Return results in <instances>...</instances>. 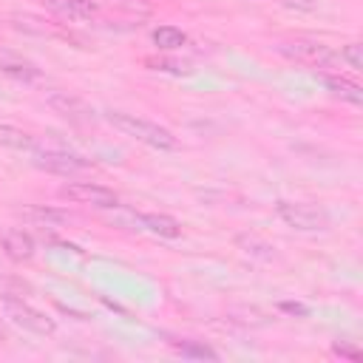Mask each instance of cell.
<instances>
[{"mask_svg": "<svg viewBox=\"0 0 363 363\" xmlns=\"http://www.w3.org/2000/svg\"><path fill=\"white\" fill-rule=\"evenodd\" d=\"M0 244H3V250H6V255L11 261H28L34 255V241L23 230H6L0 235Z\"/></svg>", "mask_w": 363, "mask_h": 363, "instance_id": "30bf717a", "label": "cell"}, {"mask_svg": "<svg viewBox=\"0 0 363 363\" xmlns=\"http://www.w3.org/2000/svg\"><path fill=\"white\" fill-rule=\"evenodd\" d=\"M0 145L3 147H14V150H31L34 147V139L31 133L14 128V125H0Z\"/></svg>", "mask_w": 363, "mask_h": 363, "instance_id": "9a60e30c", "label": "cell"}, {"mask_svg": "<svg viewBox=\"0 0 363 363\" xmlns=\"http://www.w3.org/2000/svg\"><path fill=\"white\" fill-rule=\"evenodd\" d=\"M238 247H241L247 255L261 258V261L275 258V247H272V244H267V241H258V238H252V235H238Z\"/></svg>", "mask_w": 363, "mask_h": 363, "instance_id": "2e32d148", "label": "cell"}, {"mask_svg": "<svg viewBox=\"0 0 363 363\" xmlns=\"http://www.w3.org/2000/svg\"><path fill=\"white\" fill-rule=\"evenodd\" d=\"M142 227L159 238H179L182 235V224L173 218V216H164V213H145L139 216Z\"/></svg>", "mask_w": 363, "mask_h": 363, "instance_id": "4fadbf2b", "label": "cell"}, {"mask_svg": "<svg viewBox=\"0 0 363 363\" xmlns=\"http://www.w3.org/2000/svg\"><path fill=\"white\" fill-rule=\"evenodd\" d=\"M179 352H182L184 357H207V360H216V357H218V354H216L210 346H204V343H182Z\"/></svg>", "mask_w": 363, "mask_h": 363, "instance_id": "d6986e66", "label": "cell"}, {"mask_svg": "<svg viewBox=\"0 0 363 363\" xmlns=\"http://www.w3.org/2000/svg\"><path fill=\"white\" fill-rule=\"evenodd\" d=\"M20 218L34 224V227H62L68 224V216L62 210H54V207H43V204H34V207H23L20 210Z\"/></svg>", "mask_w": 363, "mask_h": 363, "instance_id": "7c38bea8", "label": "cell"}, {"mask_svg": "<svg viewBox=\"0 0 363 363\" xmlns=\"http://www.w3.org/2000/svg\"><path fill=\"white\" fill-rule=\"evenodd\" d=\"M332 352H335L337 357H349V360H360V349H354V346H349V343H335V346H332Z\"/></svg>", "mask_w": 363, "mask_h": 363, "instance_id": "44dd1931", "label": "cell"}, {"mask_svg": "<svg viewBox=\"0 0 363 363\" xmlns=\"http://www.w3.org/2000/svg\"><path fill=\"white\" fill-rule=\"evenodd\" d=\"M284 309H289V312H301V315L306 312V309H303V306H298V303H284Z\"/></svg>", "mask_w": 363, "mask_h": 363, "instance_id": "7402d4cb", "label": "cell"}, {"mask_svg": "<svg viewBox=\"0 0 363 363\" xmlns=\"http://www.w3.org/2000/svg\"><path fill=\"white\" fill-rule=\"evenodd\" d=\"M337 57H340V60H346V62H349V68L363 71V45H360V43H349V45H343Z\"/></svg>", "mask_w": 363, "mask_h": 363, "instance_id": "ac0fdd59", "label": "cell"}, {"mask_svg": "<svg viewBox=\"0 0 363 363\" xmlns=\"http://www.w3.org/2000/svg\"><path fill=\"white\" fill-rule=\"evenodd\" d=\"M320 82H323L335 96H340V99H346V102H352V105H360V102H363V88H360L354 79H349V77H340V74H320Z\"/></svg>", "mask_w": 363, "mask_h": 363, "instance_id": "8fae6325", "label": "cell"}, {"mask_svg": "<svg viewBox=\"0 0 363 363\" xmlns=\"http://www.w3.org/2000/svg\"><path fill=\"white\" fill-rule=\"evenodd\" d=\"M108 122H111L116 130H122L125 136H133L136 142L150 145V147H156V150H173V147L179 145V139H176L167 128H162V125H156V122H150V119H142V116H136V113L108 111Z\"/></svg>", "mask_w": 363, "mask_h": 363, "instance_id": "6da1fadb", "label": "cell"}, {"mask_svg": "<svg viewBox=\"0 0 363 363\" xmlns=\"http://www.w3.org/2000/svg\"><path fill=\"white\" fill-rule=\"evenodd\" d=\"M150 37H153V45L162 48V51H176V48H182L187 43V34L182 28H176V26H159V28H153Z\"/></svg>", "mask_w": 363, "mask_h": 363, "instance_id": "5bb4252c", "label": "cell"}, {"mask_svg": "<svg viewBox=\"0 0 363 363\" xmlns=\"http://www.w3.org/2000/svg\"><path fill=\"white\" fill-rule=\"evenodd\" d=\"M43 6L62 17V20H71V23H82V20H91L96 14V3L94 0H43Z\"/></svg>", "mask_w": 363, "mask_h": 363, "instance_id": "ba28073f", "label": "cell"}, {"mask_svg": "<svg viewBox=\"0 0 363 363\" xmlns=\"http://www.w3.org/2000/svg\"><path fill=\"white\" fill-rule=\"evenodd\" d=\"M111 9H119V11H128V14H136V17H147L153 11V6L147 0H105Z\"/></svg>", "mask_w": 363, "mask_h": 363, "instance_id": "e0dca14e", "label": "cell"}, {"mask_svg": "<svg viewBox=\"0 0 363 363\" xmlns=\"http://www.w3.org/2000/svg\"><path fill=\"white\" fill-rule=\"evenodd\" d=\"M6 315H9L17 326H23V329H28V332H34V335H51V332L57 329V323H54L45 312H40V309H34V306H28V303H23V301H14L11 295H6Z\"/></svg>", "mask_w": 363, "mask_h": 363, "instance_id": "5b68a950", "label": "cell"}, {"mask_svg": "<svg viewBox=\"0 0 363 363\" xmlns=\"http://www.w3.org/2000/svg\"><path fill=\"white\" fill-rule=\"evenodd\" d=\"M284 57L295 60V62H303V65H312V68H329L335 65L340 57L320 40H309V37H295V40H281L275 45Z\"/></svg>", "mask_w": 363, "mask_h": 363, "instance_id": "3957f363", "label": "cell"}, {"mask_svg": "<svg viewBox=\"0 0 363 363\" xmlns=\"http://www.w3.org/2000/svg\"><path fill=\"white\" fill-rule=\"evenodd\" d=\"M34 164L48 170V173H60V176H71L88 167V159L68 153V150H37L34 153Z\"/></svg>", "mask_w": 363, "mask_h": 363, "instance_id": "52a82bcc", "label": "cell"}, {"mask_svg": "<svg viewBox=\"0 0 363 363\" xmlns=\"http://www.w3.org/2000/svg\"><path fill=\"white\" fill-rule=\"evenodd\" d=\"M275 213L286 227L301 230V233H323V230H329L326 210L315 207V204H306V201H278Z\"/></svg>", "mask_w": 363, "mask_h": 363, "instance_id": "7a4b0ae2", "label": "cell"}, {"mask_svg": "<svg viewBox=\"0 0 363 363\" xmlns=\"http://www.w3.org/2000/svg\"><path fill=\"white\" fill-rule=\"evenodd\" d=\"M278 3L292 11H315L318 9V0H278Z\"/></svg>", "mask_w": 363, "mask_h": 363, "instance_id": "ffe728a7", "label": "cell"}, {"mask_svg": "<svg viewBox=\"0 0 363 363\" xmlns=\"http://www.w3.org/2000/svg\"><path fill=\"white\" fill-rule=\"evenodd\" d=\"M45 105H48L54 113H60V116H65L68 122H74V125H88V122H94V111H91L79 96H74V94H68V91H51V94L45 96Z\"/></svg>", "mask_w": 363, "mask_h": 363, "instance_id": "8992f818", "label": "cell"}, {"mask_svg": "<svg viewBox=\"0 0 363 363\" xmlns=\"http://www.w3.org/2000/svg\"><path fill=\"white\" fill-rule=\"evenodd\" d=\"M60 196L68 199V201H77V204H91V207H99V210H111L119 204V196L96 182H71L65 187H60Z\"/></svg>", "mask_w": 363, "mask_h": 363, "instance_id": "277c9868", "label": "cell"}, {"mask_svg": "<svg viewBox=\"0 0 363 363\" xmlns=\"http://www.w3.org/2000/svg\"><path fill=\"white\" fill-rule=\"evenodd\" d=\"M0 71L14 77V79H23V82H31V79L40 77V68L34 62H28L26 57H20L14 51H6V48H0Z\"/></svg>", "mask_w": 363, "mask_h": 363, "instance_id": "9c48e42d", "label": "cell"}]
</instances>
